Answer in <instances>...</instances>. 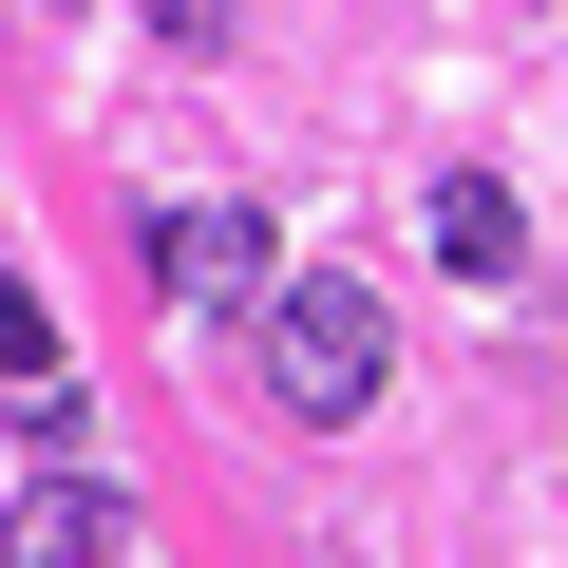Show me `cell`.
Here are the masks:
<instances>
[{
  "mask_svg": "<svg viewBox=\"0 0 568 568\" xmlns=\"http://www.w3.org/2000/svg\"><path fill=\"white\" fill-rule=\"evenodd\" d=\"M152 20H171V39H227V20H246V0H152Z\"/></svg>",
  "mask_w": 568,
  "mask_h": 568,
  "instance_id": "6",
  "label": "cell"
},
{
  "mask_svg": "<svg viewBox=\"0 0 568 568\" xmlns=\"http://www.w3.org/2000/svg\"><path fill=\"white\" fill-rule=\"evenodd\" d=\"M265 265H284L265 209H171V227H152V284H171V304H246Z\"/></svg>",
  "mask_w": 568,
  "mask_h": 568,
  "instance_id": "3",
  "label": "cell"
},
{
  "mask_svg": "<svg viewBox=\"0 0 568 568\" xmlns=\"http://www.w3.org/2000/svg\"><path fill=\"white\" fill-rule=\"evenodd\" d=\"M246 361H265V398L304 436H342V417H379L398 323H379V284H342V265H265L246 284Z\"/></svg>",
  "mask_w": 568,
  "mask_h": 568,
  "instance_id": "1",
  "label": "cell"
},
{
  "mask_svg": "<svg viewBox=\"0 0 568 568\" xmlns=\"http://www.w3.org/2000/svg\"><path fill=\"white\" fill-rule=\"evenodd\" d=\"M0 568H133V493H95V474H39L20 511H0Z\"/></svg>",
  "mask_w": 568,
  "mask_h": 568,
  "instance_id": "2",
  "label": "cell"
},
{
  "mask_svg": "<svg viewBox=\"0 0 568 568\" xmlns=\"http://www.w3.org/2000/svg\"><path fill=\"white\" fill-rule=\"evenodd\" d=\"M0 379H58V323H39V284L0 265Z\"/></svg>",
  "mask_w": 568,
  "mask_h": 568,
  "instance_id": "5",
  "label": "cell"
},
{
  "mask_svg": "<svg viewBox=\"0 0 568 568\" xmlns=\"http://www.w3.org/2000/svg\"><path fill=\"white\" fill-rule=\"evenodd\" d=\"M436 265H455V284H511V265H530V209H511L493 171H436Z\"/></svg>",
  "mask_w": 568,
  "mask_h": 568,
  "instance_id": "4",
  "label": "cell"
},
{
  "mask_svg": "<svg viewBox=\"0 0 568 568\" xmlns=\"http://www.w3.org/2000/svg\"><path fill=\"white\" fill-rule=\"evenodd\" d=\"M323 568H361V549H323Z\"/></svg>",
  "mask_w": 568,
  "mask_h": 568,
  "instance_id": "7",
  "label": "cell"
}]
</instances>
